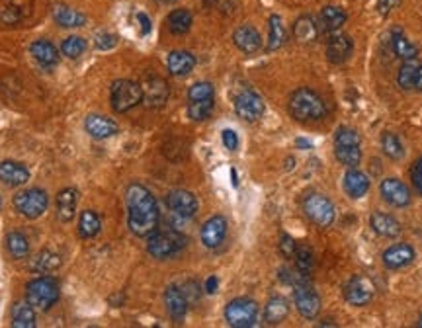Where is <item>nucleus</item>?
<instances>
[{"instance_id":"obj_37","label":"nucleus","mask_w":422,"mask_h":328,"mask_svg":"<svg viewBox=\"0 0 422 328\" xmlns=\"http://www.w3.org/2000/svg\"><path fill=\"white\" fill-rule=\"evenodd\" d=\"M381 148L391 160H401L405 157L401 139L397 137L395 133H383L381 135Z\"/></svg>"},{"instance_id":"obj_18","label":"nucleus","mask_w":422,"mask_h":328,"mask_svg":"<svg viewBox=\"0 0 422 328\" xmlns=\"http://www.w3.org/2000/svg\"><path fill=\"white\" fill-rule=\"evenodd\" d=\"M85 128H86V133H88L92 139L112 137V135H116L117 129H119L114 119H110V117L106 116H100V114H92V116L86 117Z\"/></svg>"},{"instance_id":"obj_13","label":"nucleus","mask_w":422,"mask_h":328,"mask_svg":"<svg viewBox=\"0 0 422 328\" xmlns=\"http://www.w3.org/2000/svg\"><path fill=\"white\" fill-rule=\"evenodd\" d=\"M381 198L393 207H407L411 203V191L397 178H387L381 182Z\"/></svg>"},{"instance_id":"obj_19","label":"nucleus","mask_w":422,"mask_h":328,"mask_svg":"<svg viewBox=\"0 0 422 328\" xmlns=\"http://www.w3.org/2000/svg\"><path fill=\"white\" fill-rule=\"evenodd\" d=\"M412 260H414V250H412V246L405 243L395 244L383 252V264L389 270H401L405 266L412 264Z\"/></svg>"},{"instance_id":"obj_48","label":"nucleus","mask_w":422,"mask_h":328,"mask_svg":"<svg viewBox=\"0 0 422 328\" xmlns=\"http://www.w3.org/2000/svg\"><path fill=\"white\" fill-rule=\"evenodd\" d=\"M116 43L117 37L112 35V33H98L96 35V47L98 49H112V47H116Z\"/></svg>"},{"instance_id":"obj_42","label":"nucleus","mask_w":422,"mask_h":328,"mask_svg":"<svg viewBox=\"0 0 422 328\" xmlns=\"http://www.w3.org/2000/svg\"><path fill=\"white\" fill-rule=\"evenodd\" d=\"M313 264H315V258H313L311 248L305 246V244H303V246H297V250H296L297 272L309 275L311 274V270H313Z\"/></svg>"},{"instance_id":"obj_50","label":"nucleus","mask_w":422,"mask_h":328,"mask_svg":"<svg viewBox=\"0 0 422 328\" xmlns=\"http://www.w3.org/2000/svg\"><path fill=\"white\" fill-rule=\"evenodd\" d=\"M401 4V0H378V12L380 16H389L391 10H395L397 6Z\"/></svg>"},{"instance_id":"obj_3","label":"nucleus","mask_w":422,"mask_h":328,"mask_svg":"<svg viewBox=\"0 0 422 328\" xmlns=\"http://www.w3.org/2000/svg\"><path fill=\"white\" fill-rule=\"evenodd\" d=\"M188 244L186 234H182L178 229H169V231H155L151 234L147 244L149 254L157 260H167L170 256H176L180 250H184Z\"/></svg>"},{"instance_id":"obj_35","label":"nucleus","mask_w":422,"mask_h":328,"mask_svg":"<svg viewBox=\"0 0 422 328\" xmlns=\"http://www.w3.org/2000/svg\"><path fill=\"white\" fill-rule=\"evenodd\" d=\"M268 26H270V35H268V49H270V51H276V49H280V47H282V45L285 43V40H287V33H285L284 21H282V18H280V16L272 14V16H270V20H268Z\"/></svg>"},{"instance_id":"obj_2","label":"nucleus","mask_w":422,"mask_h":328,"mask_svg":"<svg viewBox=\"0 0 422 328\" xmlns=\"http://www.w3.org/2000/svg\"><path fill=\"white\" fill-rule=\"evenodd\" d=\"M289 114L297 121H319L327 116V106L316 92L299 88L289 98Z\"/></svg>"},{"instance_id":"obj_20","label":"nucleus","mask_w":422,"mask_h":328,"mask_svg":"<svg viewBox=\"0 0 422 328\" xmlns=\"http://www.w3.org/2000/svg\"><path fill=\"white\" fill-rule=\"evenodd\" d=\"M352 40H350L346 33H335L327 45V59L330 63L340 64L344 63L352 55Z\"/></svg>"},{"instance_id":"obj_26","label":"nucleus","mask_w":422,"mask_h":328,"mask_svg":"<svg viewBox=\"0 0 422 328\" xmlns=\"http://www.w3.org/2000/svg\"><path fill=\"white\" fill-rule=\"evenodd\" d=\"M169 73L174 76H186L196 67V57L188 51H172L167 59Z\"/></svg>"},{"instance_id":"obj_40","label":"nucleus","mask_w":422,"mask_h":328,"mask_svg":"<svg viewBox=\"0 0 422 328\" xmlns=\"http://www.w3.org/2000/svg\"><path fill=\"white\" fill-rule=\"evenodd\" d=\"M335 153H337V159L346 166H358L362 160V145H354V147L335 145Z\"/></svg>"},{"instance_id":"obj_32","label":"nucleus","mask_w":422,"mask_h":328,"mask_svg":"<svg viewBox=\"0 0 422 328\" xmlns=\"http://www.w3.org/2000/svg\"><path fill=\"white\" fill-rule=\"evenodd\" d=\"M167 26L174 35H184V33L190 32L192 28V14L186 8H178V10H172L167 18Z\"/></svg>"},{"instance_id":"obj_15","label":"nucleus","mask_w":422,"mask_h":328,"mask_svg":"<svg viewBox=\"0 0 422 328\" xmlns=\"http://www.w3.org/2000/svg\"><path fill=\"white\" fill-rule=\"evenodd\" d=\"M143 88V102L149 107H160L169 100V85L158 78V76H149L147 80L141 85Z\"/></svg>"},{"instance_id":"obj_9","label":"nucleus","mask_w":422,"mask_h":328,"mask_svg":"<svg viewBox=\"0 0 422 328\" xmlns=\"http://www.w3.org/2000/svg\"><path fill=\"white\" fill-rule=\"evenodd\" d=\"M373 293H375V286L366 275H354L344 286V299L354 307L368 305L369 301L373 299Z\"/></svg>"},{"instance_id":"obj_8","label":"nucleus","mask_w":422,"mask_h":328,"mask_svg":"<svg viewBox=\"0 0 422 328\" xmlns=\"http://www.w3.org/2000/svg\"><path fill=\"white\" fill-rule=\"evenodd\" d=\"M47 193L40 188H32V190L20 191L14 198V207L26 219H37L45 209H47Z\"/></svg>"},{"instance_id":"obj_10","label":"nucleus","mask_w":422,"mask_h":328,"mask_svg":"<svg viewBox=\"0 0 422 328\" xmlns=\"http://www.w3.org/2000/svg\"><path fill=\"white\" fill-rule=\"evenodd\" d=\"M264 100L253 90H244L235 98V112L244 121H258L264 116Z\"/></svg>"},{"instance_id":"obj_36","label":"nucleus","mask_w":422,"mask_h":328,"mask_svg":"<svg viewBox=\"0 0 422 328\" xmlns=\"http://www.w3.org/2000/svg\"><path fill=\"white\" fill-rule=\"evenodd\" d=\"M102 229V221L94 212H85L81 215V221H78V233L83 239H94L96 234L100 233Z\"/></svg>"},{"instance_id":"obj_21","label":"nucleus","mask_w":422,"mask_h":328,"mask_svg":"<svg viewBox=\"0 0 422 328\" xmlns=\"http://www.w3.org/2000/svg\"><path fill=\"white\" fill-rule=\"evenodd\" d=\"M233 42L243 53H256L262 47V37L253 26H241L233 33Z\"/></svg>"},{"instance_id":"obj_56","label":"nucleus","mask_w":422,"mask_h":328,"mask_svg":"<svg viewBox=\"0 0 422 328\" xmlns=\"http://www.w3.org/2000/svg\"><path fill=\"white\" fill-rule=\"evenodd\" d=\"M419 327H422V317L419 318Z\"/></svg>"},{"instance_id":"obj_28","label":"nucleus","mask_w":422,"mask_h":328,"mask_svg":"<svg viewBox=\"0 0 422 328\" xmlns=\"http://www.w3.org/2000/svg\"><path fill=\"white\" fill-rule=\"evenodd\" d=\"M391 47H393V53L397 55L403 61H409V59H416L419 57V47L401 32V30H395L393 37H391Z\"/></svg>"},{"instance_id":"obj_44","label":"nucleus","mask_w":422,"mask_h":328,"mask_svg":"<svg viewBox=\"0 0 422 328\" xmlns=\"http://www.w3.org/2000/svg\"><path fill=\"white\" fill-rule=\"evenodd\" d=\"M335 145H342V147H354V145H362L360 135L356 129L352 128H340L335 135Z\"/></svg>"},{"instance_id":"obj_6","label":"nucleus","mask_w":422,"mask_h":328,"mask_svg":"<svg viewBox=\"0 0 422 328\" xmlns=\"http://www.w3.org/2000/svg\"><path fill=\"white\" fill-rule=\"evenodd\" d=\"M110 98H112L114 110L119 114H126L143 100V88H141V85L133 83V80H127V78L116 80L112 85V90H110Z\"/></svg>"},{"instance_id":"obj_24","label":"nucleus","mask_w":422,"mask_h":328,"mask_svg":"<svg viewBox=\"0 0 422 328\" xmlns=\"http://www.w3.org/2000/svg\"><path fill=\"white\" fill-rule=\"evenodd\" d=\"M369 225H371L373 233L385 236V239H395L401 234V223L387 213H373L369 217Z\"/></svg>"},{"instance_id":"obj_55","label":"nucleus","mask_w":422,"mask_h":328,"mask_svg":"<svg viewBox=\"0 0 422 328\" xmlns=\"http://www.w3.org/2000/svg\"><path fill=\"white\" fill-rule=\"evenodd\" d=\"M157 2H160V4H172L174 0H157Z\"/></svg>"},{"instance_id":"obj_23","label":"nucleus","mask_w":422,"mask_h":328,"mask_svg":"<svg viewBox=\"0 0 422 328\" xmlns=\"http://www.w3.org/2000/svg\"><path fill=\"white\" fill-rule=\"evenodd\" d=\"M342 188H344V191L348 193L352 200H360V198H364V196L368 193L369 178L364 174V172L352 169L344 174V178H342Z\"/></svg>"},{"instance_id":"obj_27","label":"nucleus","mask_w":422,"mask_h":328,"mask_svg":"<svg viewBox=\"0 0 422 328\" xmlns=\"http://www.w3.org/2000/svg\"><path fill=\"white\" fill-rule=\"evenodd\" d=\"M30 53H32L33 59H35L40 64H43V67H51V64H55L59 61V51H57V47H55L51 42H47V40H37V42H33L32 47H30Z\"/></svg>"},{"instance_id":"obj_7","label":"nucleus","mask_w":422,"mask_h":328,"mask_svg":"<svg viewBox=\"0 0 422 328\" xmlns=\"http://www.w3.org/2000/svg\"><path fill=\"white\" fill-rule=\"evenodd\" d=\"M303 212L309 217V221H313L319 227H330L337 217L332 201L323 193H309L303 200Z\"/></svg>"},{"instance_id":"obj_51","label":"nucleus","mask_w":422,"mask_h":328,"mask_svg":"<svg viewBox=\"0 0 422 328\" xmlns=\"http://www.w3.org/2000/svg\"><path fill=\"white\" fill-rule=\"evenodd\" d=\"M217 287H219V279H217L215 275H211V277H208V282H205V293H210V295H213V293L217 291Z\"/></svg>"},{"instance_id":"obj_12","label":"nucleus","mask_w":422,"mask_h":328,"mask_svg":"<svg viewBox=\"0 0 422 328\" xmlns=\"http://www.w3.org/2000/svg\"><path fill=\"white\" fill-rule=\"evenodd\" d=\"M294 287H296V307L299 315L305 318H315L321 311V297L309 286V279H303Z\"/></svg>"},{"instance_id":"obj_41","label":"nucleus","mask_w":422,"mask_h":328,"mask_svg":"<svg viewBox=\"0 0 422 328\" xmlns=\"http://www.w3.org/2000/svg\"><path fill=\"white\" fill-rule=\"evenodd\" d=\"M59 266H61V258L57 254H53V252H49V250H45V252H40V254H37L35 262H33V270H35V272H42V274H47V272L57 270Z\"/></svg>"},{"instance_id":"obj_45","label":"nucleus","mask_w":422,"mask_h":328,"mask_svg":"<svg viewBox=\"0 0 422 328\" xmlns=\"http://www.w3.org/2000/svg\"><path fill=\"white\" fill-rule=\"evenodd\" d=\"M188 98H190V102L213 98V85H211V83H196V85L190 88Z\"/></svg>"},{"instance_id":"obj_25","label":"nucleus","mask_w":422,"mask_h":328,"mask_svg":"<svg viewBox=\"0 0 422 328\" xmlns=\"http://www.w3.org/2000/svg\"><path fill=\"white\" fill-rule=\"evenodd\" d=\"M78 205V191L74 188H65L57 193V217L63 223H69L74 217Z\"/></svg>"},{"instance_id":"obj_14","label":"nucleus","mask_w":422,"mask_h":328,"mask_svg":"<svg viewBox=\"0 0 422 328\" xmlns=\"http://www.w3.org/2000/svg\"><path fill=\"white\" fill-rule=\"evenodd\" d=\"M225 234H227V219L221 215L208 219L200 231L201 243L205 248H217L225 241Z\"/></svg>"},{"instance_id":"obj_53","label":"nucleus","mask_w":422,"mask_h":328,"mask_svg":"<svg viewBox=\"0 0 422 328\" xmlns=\"http://www.w3.org/2000/svg\"><path fill=\"white\" fill-rule=\"evenodd\" d=\"M296 145L299 148H307V150H309V148H313V143H311V141H307V139H297L296 141Z\"/></svg>"},{"instance_id":"obj_16","label":"nucleus","mask_w":422,"mask_h":328,"mask_svg":"<svg viewBox=\"0 0 422 328\" xmlns=\"http://www.w3.org/2000/svg\"><path fill=\"white\" fill-rule=\"evenodd\" d=\"M397 83L403 90H416L422 92V63L419 59H409L405 61L399 69Z\"/></svg>"},{"instance_id":"obj_5","label":"nucleus","mask_w":422,"mask_h":328,"mask_svg":"<svg viewBox=\"0 0 422 328\" xmlns=\"http://www.w3.org/2000/svg\"><path fill=\"white\" fill-rule=\"evenodd\" d=\"M225 320L233 328H251L258 320V305L253 299L239 297L225 307Z\"/></svg>"},{"instance_id":"obj_33","label":"nucleus","mask_w":422,"mask_h":328,"mask_svg":"<svg viewBox=\"0 0 422 328\" xmlns=\"http://www.w3.org/2000/svg\"><path fill=\"white\" fill-rule=\"evenodd\" d=\"M12 327L16 328H33L35 327V313L33 307L26 303H16L12 309Z\"/></svg>"},{"instance_id":"obj_52","label":"nucleus","mask_w":422,"mask_h":328,"mask_svg":"<svg viewBox=\"0 0 422 328\" xmlns=\"http://www.w3.org/2000/svg\"><path fill=\"white\" fill-rule=\"evenodd\" d=\"M137 20L139 24H141V33L147 35V33L151 32V20H149L145 14H137Z\"/></svg>"},{"instance_id":"obj_11","label":"nucleus","mask_w":422,"mask_h":328,"mask_svg":"<svg viewBox=\"0 0 422 328\" xmlns=\"http://www.w3.org/2000/svg\"><path fill=\"white\" fill-rule=\"evenodd\" d=\"M167 205L176 219H192L198 212V200L192 191L172 190L167 196Z\"/></svg>"},{"instance_id":"obj_34","label":"nucleus","mask_w":422,"mask_h":328,"mask_svg":"<svg viewBox=\"0 0 422 328\" xmlns=\"http://www.w3.org/2000/svg\"><path fill=\"white\" fill-rule=\"evenodd\" d=\"M319 21H321V26L327 32H337L338 28L346 21V12L342 10V8H338V6H327V8H323V12H321Z\"/></svg>"},{"instance_id":"obj_47","label":"nucleus","mask_w":422,"mask_h":328,"mask_svg":"<svg viewBox=\"0 0 422 328\" xmlns=\"http://www.w3.org/2000/svg\"><path fill=\"white\" fill-rule=\"evenodd\" d=\"M411 180H412V186H414V190L419 191V193H422V157L412 164Z\"/></svg>"},{"instance_id":"obj_4","label":"nucleus","mask_w":422,"mask_h":328,"mask_svg":"<svg viewBox=\"0 0 422 328\" xmlns=\"http://www.w3.org/2000/svg\"><path fill=\"white\" fill-rule=\"evenodd\" d=\"M26 301L33 309L49 311L59 301V286L51 277H37L32 279L26 287Z\"/></svg>"},{"instance_id":"obj_39","label":"nucleus","mask_w":422,"mask_h":328,"mask_svg":"<svg viewBox=\"0 0 422 328\" xmlns=\"http://www.w3.org/2000/svg\"><path fill=\"white\" fill-rule=\"evenodd\" d=\"M213 106H215L213 98L190 102V106H188V116H190V119H194V121H205V119L213 114Z\"/></svg>"},{"instance_id":"obj_29","label":"nucleus","mask_w":422,"mask_h":328,"mask_svg":"<svg viewBox=\"0 0 422 328\" xmlns=\"http://www.w3.org/2000/svg\"><path fill=\"white\" fill-rule=\"evenodd\" d=\"M53 18L63 28H81V26L86 24L85 14H81L78 10H73V8H69L65 4H59V6L53 8Z\"/></svg>"},{"instance_id":"obj_54","label":"nucleus","mask_w":422,"mask_h":328,"mask_svg":"<svg viewBox=\"0 0 422 328\" xmlns=\"http://www.w3.org/2000/svg\"><path fill=\"white\" fill-rule=\"evenodd\" d=\"M231 176H233V186L237 188V186H239V178H237V172H235V170H231Z\"/></svg>"},{"instance_id":"obj_43","label":"nucleus","mask_w":422,"mask_h":328,"mask_svg":"<svg viewBox=\"0 0 422 328\" xmlns=\"http://www.w3.org/2000/svg\"><path fill=\"white\" fill-rule=\"evenodd\" d=\"M61 51H63L65 57H69V59H76V57H81V55L86 51L85 37H78V35H71V37H67V40L63 42V45H61Z\"/></svg>"},{"instance_id":"obj_38","label":"nucleus","mask_w":422,"mask_h":328,"mask_svg":"<svg viewBox=\"0 0 422 328\" xmlns=\"http://www.w3.org/2000/svg\"><path fill=\"white\" fill-rule=\"evenodd\" d=\"M6 246H8V252H10L14 258H18V260L26 258L28 252H30V243H28V239H26L22 233H18V231H14V233H10L6 236Z\"/></svg>"},{"instance_id":"obj_49","label":"nucleus","mask_w":422,"mask_h":328,"mask_svg":"<svg viewBox=\"0 0 422 328\" xmlns=\"http://www.w3.org/2000/svg\"><path fill=\"white\" fill-rule=\"evenodd\" d=\"M221 139L227 150H237V147H239V137H237V133H235L233 129H225L221 133Z\"/></svg>"},{"instance_id":"obj_31","label":"nucleus","mask_w":422,"mask_h":328,"mask_svg":"<svg viewBox=\"0 0 422 328\" xmlns=\"http://www.w3.org/2000/svg\"><path fill=\"white\" fill-rule=\"evenodd\" d=\"M294 35L299 43H313L316 42V35H319V28H316V21L311 16H301L297 18L294 24Z\"/></svg>"},{"instance_id":"obj_17","label":"nucleus","mask_w":422,"mask_h":328,"mask_svg":"<svg viewBox=\"0 0 422 328\" xmlns=\"http://www.w3.org/2000/svg\"><path fill=\"white\" fill-rule=\"evenodd\" d=\"M164 305H167V311H169L170 317L180 322V320H184V317H186L190 303H188V299L184 295L182 287L169 286L167 291H164Z\"/></svg>"},{"instance_id":"obj_46","label":"nucleus","mask_w":422,"mask_h":328,"mask_svg":"<svg viewBox=\"0 0 422 328\" xmlns=\"http://www.w3.org/2000/svg\"><path fill=\"white\" fill-rule=\"evenodd\" d=\"M280 250H282V254H284L285 258L296 256V250H297L296 241H294L289 234H282V239H280Z\"/></svg>"},{"instance_id":"obj_22","label":"nucleus","mask_w":422,"mask_h":328,"mask_svg":"<svg viewBox=\"0 0 422 328\" xmlns=\"http://www.w3.org/2000/svg\"><path fill=\"white\" fill-rule=\"evenodd\" d=\"M28 180H30V170L22 162H16V160L0 162V182H4L6 186H22Z\"/></svg>"},{"instance_id":"obj_57","label":"nucleus","mask_w":422,"mask_h":328,"mask_svg":"<svg viewBox=\"0 0 422 328\" xmlns=\"http://www.w3.org/2000/svg\"><path fill=\"white\" fill-rule=\"evenodd\" d=\"M0 203H2V201H0Z\"/></svg>"},{"instance_id":"obj_1","label":"nucleus","mask_w":422,"mask_h":328,"mask_svg":"<svg viewBox=\"0 0 422 328\" xmlns=\"http://www.w3.org/2000/svg\"><path fill=\"white\" fill-rule=\"evenodd\" d=\"M127 225L135 236H151L158 229L160 212L157 200L143 184H131L126 191Z\"/></svg>"},{"instance_id":"obj_30","label":"nucleus","mask_w":422,"mask_h":328,"mask_svg":"<svg viewBox=\"0 0 422 328\" xmlns=\"http://www.w3.org/2000/svg\"><path fill=\"white\" fill-rule=\"evenodd\" d=\"M287 315H289V303L285 301L284 297H272L266 303L264 318H266L268 325H280Z\"/></svg>"}]
</instances>
